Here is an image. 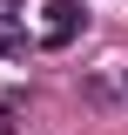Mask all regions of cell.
Wrapping results in <instances>:
<instances>
[{
    "mask_svg": "<svg viewBox=\"0 0 128 135\" xmlns=\"http://www.w3.org/2000/svg\"><path fill=\"white\" fill-rule=\"evenodd\" d=\"M74 27H81V0H54V27L41 34V41H47V47H67Z\"/></svg>",
    "mask_w": 128,
    "mask_h": 135,
    "instance_id": "6da1fadb",
    "label": "cell"
},
{
    "mask_svg": "<svg viewBox=\"0 0 128 135\" xmlns=\"http://www.w3.org/2000/svg\"><path fill=\"white\" fill-rule=\"evenodd\" d=\"M0 54H7V61H20V54H27V34H14V27H7V34H0Z\"/></svg>",
    "mask_w": 128,
    "mask_h": 135,
    "instance_id": "7a4b0ae2",
    "label": "cell"
},
{
    "mask_svg": "<svg viewBox=\"0 0 128 135\" xmlns=\"http://www.w3.org/2000/svg\"><path fill=\"white\" fill-rule=\"evenodd\" d=\"M0 135H14V122H7V115H0Z\"/></svg>",
    "mask_w": 128,
    "mask_h": 135,
    "instance_id": "3957f363",
    "label": "cell"
},
{
    "mask_svg": "<svg viewBox=\"0 0 128 135\" xmlns=\"http://www.w3.org/2000/svg\"><path fill=\"white\" fill-rule=\"evenodd\" d=\"M121 88H128V74H121Z\"/></svg>",
    "mask_w": 128,
    "mask_h": 135,
    "instance_id": "277c9868",
    "label": "cell"
}]
</instances>
